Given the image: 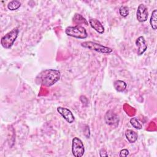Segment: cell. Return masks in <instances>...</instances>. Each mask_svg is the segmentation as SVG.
<instances>
[{"label": "cell", "mask_w": 157, "mask_h": 157, "mask_svg": "<svg viewBox=\"0 0 157 157\" xmlns=\"http://www.w3.org/2000/svg\"><path fill=\"white\" fill-rule=\"evenodd\" d=\"M60 71L56 69H48L41 71L36 77V82L45 86H51L60 78Z\"/></svg>", "instance_id": "1"}, {"label": "cell", "mask_w": 157, "mask_h": 157, "mask_svg": "<svg viewBox=\"0 0 157 157\" xmlns=\"http://www.w3.org/2000/svg\"><path fill=\"white\" fill-rule=\"evenodd\" d=\"M65 33L69 36L80 39H86L88 37L86 30L80 25L67 27L65 29Z\"/></svg>", "instance_id": "2"}, {"label": "cell", "mask_w": 157, "mask_h": 157, "mask_svg": "<svg viewBox=\"0 0 157 157\" xmlns=\"http://www.w3.org/2000/svg\"><path fill=\"white\" fill-rule=\"evenodd\" d=\"M19 33V29L17 28H13L10 31L5 34L3 37H2L1 39V45L6 49L10 48L15 41L16 40L18 35Z\"/></svg>", "instance_id": "3"}, {"label": "cell", "mask_w": 157, "mask_h": 157, "mask_svg": "<svg viewBox=\"0 0 157 157\" xmlns=\"http://www.w3.org/2000/svg\"><path fill=\"white\" fill-rule=\"evenodd\" d=\"M81 45L84 48L94 50L97 52L104 53V54H109L113 52L112 48L108 47H105L103 45H101L100 44L92 42V41L83 42L81 44Z\"/></svg>", "instance_id": "4"}, {"label": "cell", "mask_w": 157, "mask_h": 157, "mask_svg": "<svg viewBox=\"0 0 157 157\" xmlns=\"http://www.w3.org/2000/svg\"><path fill=\"white\" fill-rule=\"evenodd\" d=\"M72 153L75 157H82L85 153L83 144L77 137H74L72 140Z\"/></svg>", "instance_id": "5"}, {"label": "cell", "mask_w": 157, "mask_h": 157, "mask_svg": "<svg viewBox=\"0 0 157 157\" xmlns=\"http://www.w3.org/2000/svg\"><path fill=\"white\" fill-rule=\"evenodd\" d=\"M104 120L108 125L117 126L119 123V117L118 116L114 113L112 110H108L104 116Z\"/></svg>", "instance_id": "6"}, {"label": "cell", "mask_w": 157, "mask_h": 157, "mask_svg": "<svg viewBox=\"0 0 157 157\" xmlns=\"http://www.w3.org/2000/svg\"><path fill=\"white\" fill-rule=\"evenodd\" d=\"M148 17V9L144 4L139 5L136 12V18L139 22H144L147 20Z\"/></svg>", "instance_id": "7"}, {"label": "cell", "mask_w": 157, "mask_h": 157, "mask_svg": "<svg viewBox=\"0 0 157 157\" xmlns=\"http://www.w3.org/2000/svg\"><path fill=\"white\" fill-rule=\"evenodd\" d=\"M57 112L69 123H72L74 122L75 117L72 112L69 109L63 107H57Z\"/></svg>", "instance_id": "8"}, {"label": "cell", "mask_w": 157, "mask_h": 157, "mask_svg": "<svg viewBox=\"0 0 157 157\" xmlns=\"http://www.w3.org/2000/svg\"><path fill=\"white\" fill-rule=\"evenodd\" d=\"M136 45L138 47L137 54L138 55H142L147 49V44L144 36H140L136 40Z\"/></svg>", "instance_id": "9"}, {"label": "cell", "mask_w": 157, "mask_h": 157, "mask_svg": "<svg viewBox=\"0 0 157 157\" xmlns=\"http://www.w3.org/2000/svg\"><path fill=\"white\" fill-rule=\"evenodd\" d=\"M89 23L92 28L99 34H102L104 32V28L101 23L96 18H90L89 20Z\"/></svg>", "instance_id": "10"}, {"label": "cell", "mask_w": 157, "mask_h": 157, "mask_svg": "<svg viewBox=\"0 0 157 157\" xmlns=\"http://www.w3.org/2000/svg\"><path fill=\"white\" fill-rule=\"evenodd\" d=\"M125 136L129 143H134L138 138L137 133L136 131L129 129L126 130Z\"/></svg>", "instance_id": "11"}, {"label": "cell", "mask_w": 157, "mask_h": 157, "mask_svg": "<svg viewBox=\"0 0 157 157\" xmlns=\"http://www.w3.org/2000/svg\"><path fill=\"white\" fill-rule=\"evenodd\" d=\"M113 86L115 90L117 91L118 92H123L126 90L127 84L123 80H115L113 82Z\"/></svg>", "instance_id": "12"}, {"label": "cell", "mask_w": 157, "mask_h": 157, "mask_svg": "<svg viewBox=\"0 0 157 157\" xmlns=\"http://www.w3.org/2000/svg\"><path fill=\"white\" fill-rule=\"evenodd\" d=\"M150 23L151 27L153 30H156L157 28V10L155 9L151 15L150 19Z\"/></svg>", "instance_id": "13"}, {"label": "cell", "mask_w": 157, "mask_h": 157, "mask_svg": "<svg viewBox=\"0 0 157 157\" xmlns=\"http://www.w3.org/2000/svg\"><path fill=\"white\" fill-rule=\"evenodd\" d=\"M73 21L78 25L80 24H85V25H88V21L86 20L79 13H75L73 17Z\"/></svg>", "instance_id": "14"}, {"label": "cell", "mask_w": 157, "mask_h": 157, "mask_svg": "<svg viewBox=\"0 0 157 157\" xmlns=\"http://www.w3.org/2000/svg\"><path fill=\"white\" fill-rule=\"evenodd\" d=\"M21 6V3L18 1H11L7 4V8L10 10H15Z\"/></svg>", "instance_id": "15"}, {"label": "cell", "mask_w": 157, "mask_h": 157, "mask_svg": "<svg viewBox=\"0 0 157 157\" xmlns=\"http://www.w3.org/2000/svg\"><path fill=\"white\" fill-rule=\"evenodd\" d=\"M131 124L136 129H140L142 128V124L140 123V121L138 120V119L136 117H133L130 119L129 121Z\"/></svg>", "instance_id": "16"}, {"label": "cell", "mask_w": 157, "mask_h": 157, "mask_svg": "<svg viewBox=\"0 0 157 157\" xmlns=\"http://www.w3.org/2000/svg\"><path fill=\"white\" fill-rule=\"evenodd\" d=\"M129 13V9L126 6H122L119 9V13L123 17H126Z\"/></svg>", "instance_id": "17"}, {"label": "cell", "mask_w": 157, "mask_h": 157, "mask_svg": "<svg viewBox=\"0 0 157 157\" xmlns=\"http://www.w3.org/2000/svg\"><path fill=\"white\" fill-rule=\"evenodd\" d=\"M129 152L128 150L124 148V149H123V150H120L119 156H121V157H122V156H127L129 155Z\"/></svg>", "instance_id": "18"}, {"label": "cell", "mask_w": 157, "mask_h": 157, "mask_svg": "<svg viewBox=\"0 0 157 157\" xmlns=\"http://www.w3.org/2000/svg\"><path fill=\"white\" fill-rule=\"evenodd\" d=\"M99 156L101 157H103V156H108V153L106 151V150L105 149L102 148L100 151H99Z\"/></svg>", "instance_id": "19"}]
</instances>
